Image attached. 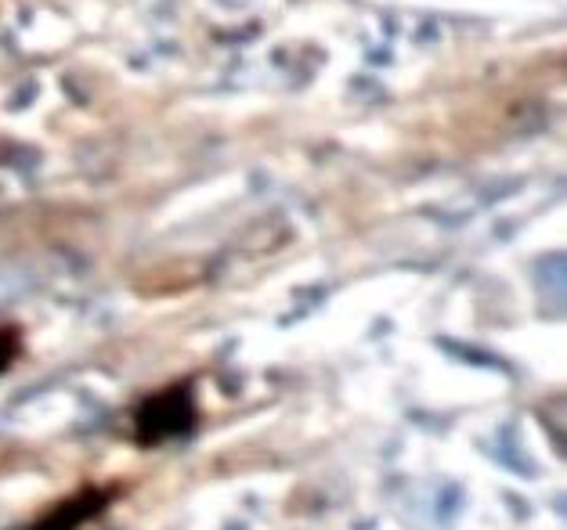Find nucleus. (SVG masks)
Wrapping results in <instances>:
<instances>
[{
    "label": "nucleus",
    "instance_id": "obj_1",
    "mask_svg": "<svg viewBox=\"0 0 567 530\" xmlns=\"http://www.w3.org/2000/svg\"><path fill=\"white\" fill-rule=\"evenodd\" d=\"M192 423H196V401H192L188 386H171L137 408V440L159 444L171 437H185Z\"/></svg>",
    "mask_w": 567,
    "mask_h": 530
},
{
    "label": "nucleus",
    "instance_id": "obj_3",
    "mask_svg": "<svg viewBox=\"0 0 567 530\" xmlns=\"http://www.w3.org/2000/svg\"><path fill=\"white\" fill-rule=\"evenodd\" d=\"M16 351H19L16 332H11V329H0V368H8V365H11V357H16Z\"/></svg>",
    "mask_w": 567,
    "mask_h": 530
},
{
    "label": "nucleus",
    "instance_id": "obj_2",
    "mask_svg": "<svg viewBox=\"0 0 567 530\" xmlns=\"http://www.w3.org/2000/svg\"><path fill=\"white\" fill-rule=\"evenodd\" d=\"M102 506H105V495H99V491H87V495H80V498H65L62 506L54 509L37 530H73L84 520H91V516L99 512Z\"/></svg>",
    "mask_w": 567,
    "mask_h": 530
}]
</instances>
